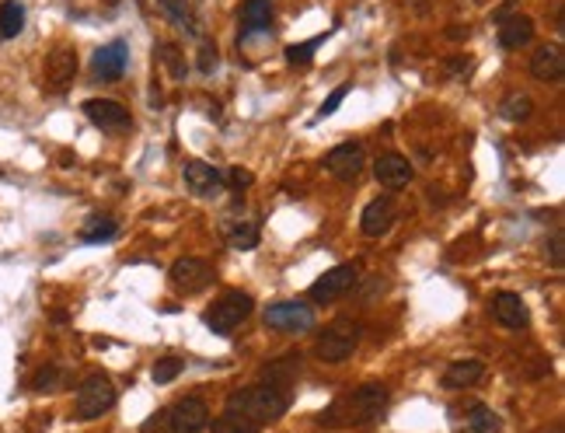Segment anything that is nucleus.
Returning a JSON list of instances; mask_svg holds the SVG:
<instances>
[{
    "label": "nucleus",
    "instance_id": "nucleus-35",
    "mask_svg": "<svg viewBox=\"0 0 565 433\" xmlns=\"http://www.w3.org/2000/svg\"><path fill=\"white\" fill-rule=\"evenodd\" d=\"M214 63H216V50L214 46H203V53H199V70H203V74H210V70H214Z\"/></svg>",
    "mask_w": 565,
    "mask_h": 433
},
{
    "label": "nucleus",
    "instance_id": "nucleus-25",
    "mask_svg": "<svg viewBox=\"0 0 565 433\" xmlns=\"http://www.w3.org/2000/svg\"><path fill=\"white\" fill-rule=\"evenodd\" d=\"M22 28H25V7H22L18 0H7V4L0 7V35H4V39H14Z\"/></svg>",
    "mask_w": 565,
    "mask_h": 433
},
{
    "label": "nucleus",
    "instance_id": "nucleus-24",
    "mask_svg": "<svg viewBox=\"0 0 565 433\" xmlns=\"http://www.w3.org/2000/svg\"><path fill=\"white\" fill-rule=\"evenodd\" d=\"M119 235V220L115 216H102V214H95L87 224H84V231H81V242L87 244H105L112 242Z\"/></svg>",
    "mask_w": 565,
    "mask_h": 433
},
{
    "label": "nucleus",
    "instance_id": "nucleus-28",
    "mask_svg": "<svg viewBox=\"0 0 565 433\" xmlns=\"http://www.w3.org/2000/svg\"><path fill=\"white\" fill-rule=\"evenodd\" d=\"M32 388L35 392H56V388H63V367H42V371H35V378H32Z\"/></svg>",
    "mask_w": 565,
    "mask_h": 433
},
{
    "label": "nucleus",
    "instance_id": "nucleus-29",
    "mask_svg": "<svg viewBox=\"0 0 565 433\" xmlns=\"http://www.w3.org/2000/svg\"><path fill=\"white\" fill-rule=\"evenodd\" d=\"M182 367H186V364H182L178 356H161V360L154 364V371H150V374H154L158 384H168V381H175L178 374H182Z\"/></svg>",
    "mask_w": 565,
    "mask_h": 433
},
{
    "label": "nucleus",
    "instance_id": "nucleus-15",
    "mask_svg": "<svg viewBox=\"0 0 565 433\" xmlns=\"http://www.w3.org/2000/svg\"><path fill=\"white\" fill-rule=\"evenodd\" d=\"M565 70V53L559 42H544L534 50L531 56V74L538 78V81H559Z\"/></svg>",
    "mask_w": 565,
    "mask_h": 433
},
{
    "label": "nucleus",
    "instance_id": "nucleus-26",
    "mask_svg": "<svg viewBox=\"0 0 565 433\" xmlns=\"http://www.w3.org/2000/svg\"><path fill=\"white\" fill-rule=\"evenodd\" d=\"M510 123H524V119H531V112H534V102L527 98V95H510V98H503V108H499Z\"/></svg>",
    "mask_w": 565,
    "mask_h": 433
},
{
    "label": "nucleus",
    "instance_id": "nucleus-30",
    "mask_svg": "<svg viewBox=\"0 0 565 433\" xmlns=\"http://www.w3.org/2000/svg\"><path fill=\"white\" fill-rule=\"evenodd\" d=\"M324 39H307V42H300V46H290L287 50V63H311V56L318 53V46H322Z\"/></svg>",
    "mask_w": 565,
    "mask_h": 433
},
{
    "label": "nucleus",
    "instance_id": "nucleus-11",
    "mask_svg": "<svg viewBox=\"0 0 565 433\" xmlns=\"http://www.w3.org/2000/svg\"><path fill=\"white\" fill-rule=\"evenodd\" d=\"M171 283L178 287V290H203V287H210L214 283V266L206 263V259H178L175 266H171Z\"/></svg>",
    "mask_w": 565,
    "mask_h": 433
},
{
    "label": "nucleus",
    "instance_id": "nucleus-22",
    "mask_svg": "<svg viewBox=\"0 0 565 433\" xmlns=\"http://www.w3.org/2000/svg\"><path fill=\"white\" fill-rule=\"evenodd\" d=\"M272 25V4L269 0H244L241 7V32L251 35V32H266Z\"/></svg>",
    "mask_w": 565,
    "mask_h": 433
},
{
    "label": "nucleus",
    "instance_id": "nucleus-3",
    "mask_svg": "<svg viewBox=\"0 0 565 433\" xmlns=\"http://www.w3.org/2000/svg\"><path fill=\"white\" fill-rule=\"evenodd\" d=\"M360 339H363V325L352 322V318H335V322L318 336L314 356L324 360V364H342V360H350L352 353H356Z\"/></svg>",
    "mask_w": 565,
    "mask_h": 433
},
{
    "label": "nucleus",
    "instance_id": "nucleus-31",
    "mask_svg": "<svg viewBox=\"0 0 565 433\" xmlns=\"http://www.w3.org/2000/svg\"><path fill=\"white\" fill-rule=\"evenodd\" d=\"M259 427H251V423H244L238 416H231V412H223L220 419L214 423V433H255Z\"/></svg>",
    "mask_w": 565,
    "mask_h": 433
},
{
    "label": "nucleus",
    "instance_id": "nucleus-12",
    "mask_svg": "<svg viewBox=\"0 0 565 433\" xmlns=\"http://www.w3.org/2000/svg\"><path fill=\"white\" fill-rule=\"evenodd\" d=\"M363 161H367V154H363V143H339V147H332L328 151V158H324V168L335 175V179H356L360 171H363Z\"/></svg>",
    "mask_w": 565,
    "mask_h": 433
},
{
    "label": "nucleus",
    "instance_id": "nucleus-23",
    "mask_svg": "<svg viewBox=\"0 0 565 433\" xmlns=\"http://www.w3.org/2000/svg\"><path fill=\"white\" fill-rule=\"evenodd\" d=\"M464 430L468 433H499L503 430V419H499L492 409L471 402V406L464 409Z\"/></svg>",
    "mask_w": 565,
    "mask_h": 433
},
{
    "label": "nucleus",
    "instance_id": "nucleus-14",
    "mask_svg": "<svg viewBox=\"0 0 565 433\" xmlns=\"http://www.w3.org/2000/svg\"><path fill=\"white\" fill-rule=\"evenodd\" d=\"M492 315H496V322L503 325V328H527V325H531L527 304L520 300V294H513V290L496 294V300H492Z\"/></svg>",
    "mask_w": 565,
    "mask_h": 433
},
{
    "label": "nucleus",
    "instance_id": "nucleus-21",
    "mask_svg": "<svg viewBox=\"0 0 565 433\" xmlns=\"http://www.w3.org/2000/svg\"><path fill=\"white\" fill-rule=\"evenodd\" d=\"M259 220L255 216H244V214H234L227 224H223V235H227V242L234 244V248H241V252H248V248H255L259 244Z\"/></svg>",
    "mask_w": 565,
    "mask_h": 433
},
{
    "label": "nucleus",
    "instance_id": "nucleus-9",
    "mask_svg": "<svg viewBox=\"0 0 565 433\" xmlns=\"http://www.w3.org/2000/svg\"><path fill=\"white\" fill-rule=\"evenodd\" d=\"M168 423H171V433H199L206 423H210V409L203 399H178L171 412H168Z\"/></svg>",
    "mask_w": 565,
    "mask_h": 433
},
{
    "label": "nucleus",
    "instance_id": "nucleus-17",
    "mask_svg": "<svg viewBox=\"0 0 565 433\" xmlns=\"http://www.w3.org/2000/svg\"><path fill=\"white\" fill-rule=\"evenodd\" d=\"M374 179L384 189H402L412 182V164L402 154H380L374 164Z\"/></svg>",
    "mask_w": 565,
    "mask_h": 433
},
{
    "label": "nucleus",
    "instance_id": "nucleus-13",
    "mask_svg": "<svg viewBox=\"0 0 565 433\" xmlns=\"http://www.w3.org/2000/svg\"><path fill=\"white\" fill-rule=\"evenodd\" d=\"M84 115L102 126V130H126L130 126V108H123L119 102H108V98H91L84 102Z\"/></svg>",
    "mask_w": 565,
    "mask_h": 433
},
{
    "label": "nucleus",
    "instance_id": "nucleus-18",
    "mask_svg": "<svg viewBox=\"0 0 565 433\" xmlns=\"http://www.w3.org/2000/svg\"><path fill=\"white\" fill-rule=\"evenodd\" d=\"M534 39V22L527 14H499V42L503 50H524Z\"/></svg>",
    "mask_w": 565,
    "mask_h": 433
},
{
    "label": "nucleus",
    "instance_id": "nucleus-2",
    "mask_svg": "<svg viewBox=\"0 0 565 433\" xmlns=\"http://www.w3.org/2000/svg\"><path fill=\"white\" fill-rule=\"evenodd\" d=\"M287 406H290V392H287V384H276V381H262V384H251V388L227 395V412L251 427L279 419Z\"/></svg>",
    "mask_w": 565,
    "mask_h": 433
},
{
    "label": "nucleus",
    "instance_id": "nucleus-19",
    "mask_svg": "<svg viewBox=\"0 0 565 433\" xmlns=\"http://www.w3.org/2000/svg\"><path fill=\"white\" fill-rule=\"evenodd\" d=\"M391 224H395V203H391L387 196L370 199V203H367V210H363V220H360L363 235H367V238H380V235H387V231H391Z\"/></svg>",
    "mask_w": 565,
    "mask_h": 433
},
{
    "label": "nucleus",
    "instance_id": "nucleus-36",
    "mask_svg": "<svg viewBox=\"0 0 565 433\" xmlns=\"http://www.w3.org/2000/svg\"><path fill=\"white\" fill-rule=\"evenodd\" d=\"M468 67H471L468 56H454V60H451V70H454V74H468Z\"/></svg>",
    "mask_w": 565,
    "mask_h": 433
},
{
    "label": "nucleus",
    "instance_id": "nucleus-20",
    "mask_svg": "<svg viewBox=\"0 0 565 433\" xmlns=\"http://www.w3.org/2000/svg\"><path fill=\"white\" fill-rule=\"evenodd\" d=\"M482 378H485L482 360H458V364H451V367L443 371V384H447L451 392L475 388V384H482Z\"/></svg>",
    "mask_w": 565,
    "mask_h": 433
},
{
    "label": "nucleus",
    "instance_id": "nucleus-27",
    "mask_svg": "<svg viewBox=\"0 0 565 433\" xmlns=\"http://www.w3.org/2000/svg\"><path fill=\"white\" fill-rule=\"evenodd\" d=\"M161 7L168 11V18L175 22V25L182 28V32H188V35H199V25L188 18V7L186 0H161Z\"/></svg>",
    "mask_w": 565,
    "mask_h": 433
},
{
    "label": "nucleus",
    "instance_id": "nucleus-32",
    "mask_svg": "<svg viewBox=\"0 0 565 433\" xmlns=\"http://www.w3.org/2000/svg\"><path fill=\"white\" fill-rule=\"evenodd\" d=\"M251 182H255V175H251L248 168H231V171H227V186H231L234 192L251 189Z\"/></svg>",
    "mask_w": 565,
    "mask_h": 433
},
{
    "label": "nucleus",
    "instance_id": "nucleus-5",
    "mask_svg": "<svg viewBox=\"0 0 565 433\" xmlns=\"http://www.w3.org/2000/svg\"><path fill=\"white\" fill-rule=\"evenodd\" d=\"M112 406H115V388H112V381L105 374H91V378L81 381L77 406H74L77 419H102Z\"/></svg>",
    "mask_w": 565,
    "mask_h": 433
},
{
    "label": "nucleus",
    "instance_id": "nucleus-8",
    "mask_svg": "<svg viewBox=\"0 0 565 433\" xmlns=\"http://www.w3.org/2000/svg\"><path fill=\"white\" fill-rule=\"evenodd\" d=\"M46 74H42V81L50 91H67L74 78H77V53H74V46H56L53 53L46 56V67H42Z\"/></svg>",
    "mask_w": 565,
    "mask_h": 433
},
{
    "label": "nucleus",
    "instance_id": "nucleus-16",
    "mask_svg": "<svg viewBox=\"0 0 565 433\" xmlns=\"http://www.w3.org/2000/svg\"><path fill=\"white\" fill-rule=\"evenodd\" d=\"M182 179H186L188 192H196V196H216V192L223 189V175L206 161H188Z\"/></svg>",
    "mask_w": 565,
    "mask_h": 433
},
{
    "label": "nucleus",
    "instance_id": "nucleus-33",
    "mask_svg": "<svg viewBox=\"0 0 565 433\" xmlns=\"http://www.w3.org/2000/svg\"><path fill=\"white\" fill-rule=\"evenodd\" d=\"M548 263H551L555 270H562L565 266V238L562 235H551V238H548Z\"/></svg>",
    "mask_w": 565,
    "mask_h": 433
},
{
    "label": "nucleus",
    "instance_id": "nucleus-34",
    "mask_svg": "<svg viewBox=\"0 0 565 433\" xmlns=\"http://www.w3.org/2000/svg\"><path fill=\"white\" fill-rule=\"evenodd\" d=\"M346 95H350V84H339V88H335V91L328 95V102H324V106L318 108V119H324V115H332L335 108L342 106V98H346Z\"/></svg>",
    "mask_w": 565,
    "mask_h": 433
},
{
    "label": "nucleus",
    "instance_id": "nucleus-7",
    "mask_svg": "<svg viewBox=\"0 0 565 433\" xmlns=\"http://www.w3.org/2000/svg\"><path fill=\"white\" fill-rule=\"evenodd\" d=\"M356 280H360V270H356L352 263L332 266V270H324V276H318V280L311 283V300L332 304V300H339L342 294H350L352 287H356Z\"/></svg>",
    "mask_w": 565,
    "mask_h": 433
},
{
    "label": "nucleus",
    "instance_id": "nucleus-6",
    "mask_svg": "<svg viewBox=\"0 0 565 433\" xmlns=\"http://www.w3.org/2000/svg\"><path fill=\"white\" fill-rule=\"evenodd\" d=\"M266 325L276 332H290V336L311 332L314 328V308L304 300H279V304L266 308Z\"/></svg>",
    "mask_w": 565,
    "mask_h": 433
},
{
    "label": "nucleus",
    "instance_id": "nucleus-4",
    "mask_svg": "<svg viewBox=\"0 0 565 433\" xmlns=\"http://www.w3.org/2000/svg\"><path fill=\"white\" fill-rule=\"evenodd\" d=\"M251 308H255L251 294H244V290H227L220 300H214V308H206L203 322H206V328H210L214 336H231V332L251 315Z\"/></svg>",
    "mask_w": 565,
    "mask_h": 433
},
{
    "label": "nucleus",
    "instance_id": "nucleus-1",
    "mask_svg": "<svg viewBox=\"0 0 565 433\" xmlns=\"http://www.w3.org/2000/svg\"><path fill=\"white\" fill-rule=\"evenodd\" d=\"M387 388L384 384H360L346 395H339L332 406L318 412V423L324 430H352V427H367L377 423L387 412Z\"/></svg>",
    "mask_w": 565,
    "mask_h": 433
},
{
    "label": "nucleus",
    "instance_id": "nucleus-10",
    "mask_svg": "<svg viewBox=\"0 0 565 433\" xmlns=\"http://www.w3.org/2000/svg\"><path fill=\"white\" fill-rule=\"evenodd\" d=\"M126 63H130V46L123 39L108 42V46H102L98 53L91 56V70H95L98 81H119L126 74Z\"/></svg>",
    "mask_w": 565,
    "mask_h": 433
}]
</instances>
